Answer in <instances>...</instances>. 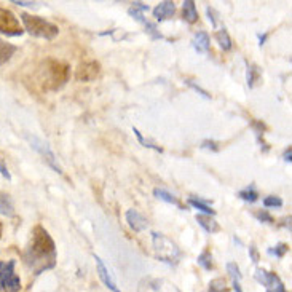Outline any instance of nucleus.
I'll list each match as a JSON object with an SVG mask.
<instances>
[{"label": "nucleus", "instance_id": "nucleus-6", "mask_svg": "<svg viewBox=\"0 0 292 292\" xmlns=\"http://www.w3.org/2000/svg\"><path fill=\"white\" fill-rule=\"evenodd\" d=\"M27 141L30 142V147H32L34 150H37L39 154L42 155V158H44V160L54 169V171L63 174V168H61V165L58 163V158H56V155L53 154L50 145H48L45 141H42V139L35 137V136H27Z\"/></svg>", "mask_w": 292, "mask_h": 292}, {"label": "nucleus", "instance_id": "nucleus-38", "mask_svg": "<svg viewBox=\"0 0 292 292\" xmlns=\"http://www.w3.org/2000/svg\"><path fill=\"white\" fill-rule=\"evenodd\" d=\"M0 236H2V227H0Z\"/></svg>", "mask_w": 292, "mask_h": 292}, {"label": "nucleus", "instance_id": "nucleus-4", "mask_svg": "<svg viewBox=\"0 0 292 292\" xmlns=\"http://www.w3.org/2000/svg\"><path fill=\"white\" fill-rule=\"evenodd\" d=\"M44 72V82L45 88L50 90H58L59 87L67 82V75H69V67L63 63H58V61H48Z\"/></svg>", "mask_w": 292, "mask_h": 292}, {"label": "nucleus", "instance_id": "nucleus-16", "mask_svg": "<svg viewBox=\"0 0 292 292\" xmlns=\"http://www.w3.org/2000/svg\"><path fill=\"white\" fill-rule=\"evenodd\" d=\"M182 8H184V20L187 22L193 24L198 21V11H197V7H195L193 0H185V2L182 3Z\"/></svg>", "mask_w": 292, "mask_h": 292}, {"label": "nucleus", "instance_id": "nucleus-19", "mask_svg": "<svg viewBox=\"0 0 292 292\" xmlns=\"http://www.w3.org/2000/svg\"><path fill=\"white\" fill-rule=\"evenodd\" d=\"M216 40H217L219 46H221L224 51H230V50H232V46H233L232 39H230V35H228L227 30H225V27L216 32Z\"/></svg>", "mask_w": 292, "mask_h": 292}, {"label": "nucleus", "instance_id": "nucleus-31", "mask_svg": "<svg viewBox=\"0 0 292 292\" xmlns=\"http://www.w3.org/2000/svg\"><path fill=\"white\" fill-rule=\"evenodd\" d=\"M206 13H208L209 22H211V24H212V26H214V27H217V18H216V11H214V8L208 7V8H206Z\"/></svg>", "mask_w": 292, "mask_h": 292}, {"label": "nucleus", "instance_id": "nucleus-27", "mask_svg": "<svg viewBox=\"0 0 292 292\" xmlns=\"http://www.w3.org/2000/svg\"><path fill=\"white\" fill-rule=\"evenodd\" d=\"M289 251V246L284 245V243H279L278 246H275V249H269V254L270 255H275V257H284V254Z\"/></svg>", "mask_w": 292, "mask_h": 292}, {"label": "nucleus", "instance_id": "nucleus-36", "mask_svg": "<svg viewBox=\"0 0 292 292\" xmlns=\"http://www.w3.org/2000/svg\"><path fill=\"white\" fill-rule=\"evenodd\" d=\"M13 3L21 5V7H32V5H35L34 2H22V0H13Z\"/></svg>", "mask_w": 292, "mask_h": 292}, {"label": "nucleus", "instance_id": "nucleus-14", "mask_svg": "<svg viewBox=\"0 0 292 292\" xmlns=\"http://www.w3.org/2000/svg\"><path fill=\"white\" fill-rule=\"evenodd\" d=\"M149 11V7L145 3H141V2H135L130 7V10H128V13H130L133 18H135L136 21L139 22H144V24H147V21H145V13Z\"/></svg>", "mask_w": 292, "mask_h": 292}, {"label": "nucleus", "instance_id": "nucleus-18", "mask_svg": "<svg viewBox=\"0 0 292 292\" xmlns=\"http://www.w3.org/2000/svg\"><path fill=\"white\" fill-rule=\"evenodd\" d=\"M16 53V46L0 39V66H3Z\"/></svg>", "mask_w": 292, "mask_h": 292}, {"label": "nucleus", "instance_id": "nucleus-22", "mask_svg": "<svg viewBox=\"0 0 292 292\" xmlns=\"http://www.w3.org/2000/svg\"><path fill=\"white\" fill-rule=\"evenodd\" d=\"M247 87L249 88H252L255 83L259 82V78H260V69L257 67V66H254V64H249L247 66Z\"/></svg>", "mask_w": 292, "mask_h": 292}, {"label": "nucleus", "instance_id": "nucleus-2", "mask_svg": "<svg viewBox=\"0 0 292 292\" xmlns=\"http://www.w3.org/2000/svg\"><path fill=\"white\" fill-rule=\"evenodd\" d=\"M21 20H22V24H24V27H26V30L30 35H34V37L51 40L59 34V27L56 24L46 21L40 16H32V15L22 13Z\"/></svg>", "mask_w": 292, "mask_h": 292}, {"label": "nucleus", "instance_id": "nucleus-20", "mask_svg": "<svg viewBox=\"0 0 292 292\" xmlns=\"http://www.w3.org/2000/svg\"><path fill=\"white\" fill-rule=\"evenodd\" d=\"M188 204L193 206L195 209H200V211H203L206 216H214L216 214V211L211 208V206L203 202V200H200V198H188Z\"/></svg>", "mask_w": 292, "mask_h": 292}, {"label": "nucleus", "instance_id": "nucleus-25", "mask_svg": "<svg viewBox=\"0 0 292 292\" xmlns=\"http://www.w3.org/2000/svg\"><path fill=\"white\" fill-rule=\"evenodd\" d=\"M208 292H228L227 291V283L224 278H216L209 283V291Z\"/></svg>", "mask_w": 292, "mask_h": 292}, {"label": "nucleus", "instance_id": "nucleus-26", "mask_svg": "<svg viewBox=\"0 0 292 292\" xmlns=\"http://www.w3.org/2000/svg\"><path fill=\"white\" fill-rule=\"evenodd\" d=\"M227 271L230 278H232L233 283H240L241 281V273H240V267L236 265L235 262H228L227 264Z\"/></svg>", "mask_w": 292, "mask_h": 292}, {"label": "nucleus", "instance_id": "nucleus-29", "mask_svg": "<svg viewBox=\"0 0 292 292\" xmlns=\"http://www.w3.org/2000/svg\"><path fill=\"white\" fill-rule=\"evenodd\" d=\"M133 131H135V135H136V137H137V141L141 142L144 147H149V149H154V150H157V152H161V149L160 147H157V145H154V144H150L149 141H145V139L142 137V135L139 133V130H136V128H133Z\"/></svg>", "mask_w": 292, "mask_h": 292}, {"label": "nucleus", "instance_id": "nucleus-5", "mask_svg": "<svg viewBox=\"0 0 292 292\" xmlns=\"http://www.w3.org/2000/svg\"><path fill=\"white\" fill-rule=\"evenodd\" d=\"M0 291L3 292L21 291V279L15 273V260L0 262Z\"/></svg>", "mask_w": 292, "mask_h": 292}, {"label": "nucleus", "instance_id": "nucleus-11", "mask_svg": "<svg viewBox=\"0 0 292 292\" xmlns=\"http://www.w3.org/2000/svg\"><path fill=\"white\" fill-rule=\"evenodd\" d=\"M126 222L135 232H142V230L147 228V219H145L142 214H139L136 209L126 211Z\"/></svg>", "mask_w": 292, "mask_h": 292}, {"label": "nucleus", "instance_id": "nucleus-10", "mask_svg": "<svg viewBox=\"0 0 292 292\" xmlns=\"http://www.w3.org/2000/svg\"><path fill=\"white\" fill-rule=\"evenodd\" d=\"M94 260H96L97 275H99L101 281L106 284V288H109L112 292H120V289L117 288V283L113 281L112 275H111V273H109L107 267H106V265H104V262H102V260H101V257H97V255H94Z\"/></svg>", "mask_w": 292, "mask_h": 292}, {"label": "nucleus", "instance_id": "nucleus-17", "mask_svg": "<svg viewBox=\"0 0 292 292\" xmlns=\"http://www.w3.org/2000/svg\"><path fill=\"white\" fill-rule=\"evenodd\" d=\"M0 214L7 216V217H13L15 216V206L13 202L8 195L0 193Z\"/></svg>", "mask_w": 292, "mask_h": 292}, {"label": "nucleus", "instance_id": "nucleus-1", "mask_svg": "<svg viewBox=\"0 0 292 292\" xmlns=\"http://www.w3.org/2000/svg\"><path fill=\"white\" fill-rule=\"evenodd\" d=\"M24 264L35 275H40L56 265V246L50 233L42 225H37L32 230V240L24 252Z\"/></svg>", "mask_w": 292, "mask_h": 292}, {"label": "nucleus", "instance_id": "nucleus-34", "mask_svg": "<svg viewBox=\"0 0 292 292\" xmlns=\"http://www.w3.org/2000/svg\"><path fill=\"white\" fill-rule=\"evenodd\" d=\"M249 254H251L252 262L257 264L259 262V252H257V249H255V246H249Z\"/></svg>", "mask_w": 292, "mask_h": 292}, {"label": "nucleus", "instance_id": "nucleus-8", "mask_svg": "<svg viewBox=\"0 0 292 292\" xmlns=\"http://www.w3.org/2000/svg\"><path fill=\"white\" fill-rule=\"evenodd\" d=\"M255 279L267 288V291H273V292H288V289L284 288V284L281 283L275 273H270L264 269H257L255 270Z\"/></svg>", "mask_w": 292, "mask_h": 292}, {"label": "nucleus", "instance_id": "nucleus-33", "mask_svg": "<svg viewBox=\"0 0 292 292\" xmlns=\"http://www.w3.org/2000/svg\"><path fill=\"white\" fill-rule=\"evenodd\" d=\"M0 174H2L3 178H7L8 180L11 179V176H10V173H8V169H7V165L3 163V160H0Z\"/></svg>", "mask_w": 292, "mask_h": 292}, {"label": "nucleus", "instance_id": "nucleus-23", "mask_svg": "<svg viewBox=\"0 0 292 292\" xmlns=\"http://www.w3.org/2000/svg\"><path fill=\"white\" fill-rule=\"evenodd\" d=\"M238 197L241 200H245V202H247V203H254V202H257L259 193H257V190H255L254 185H249L247 188H245V190H241L238 193Z\"/></svg>", "mask_w": 292, "mask_h": 292}, {"label": "nucleus", "instance_id": "nucleus-28", "mask_svg": "<svg viewBox=\"0 0 292 292\" xmlns=\"http://www.w3.org/2000/svg\"><path fill=\"white\" fill-rule=\"evenodd\" d=\"M264 206L265 208H281L283 200L279 197H267L264 198Z\"/></svg>", "mask_w": 292, "mask_h": 292}, {"label": "nucleus", "instance_id": "nucleus-32", "mask_svg": "<svg viewBox=\"0 0 292 292\" xmlns=\"http://www.w3.org/2000/svg\"><path fill=\"white\" fill-rule=\"evenodd\" d=\"M187 85H190V87H192V88H193L195 91H198V93H200V94H202L203 97H206V99H209V97H211V96L208 94V91H204L203 88H200V87H198V85H195L193 82H190V80H187Z\"/></svg>", "mask_w": 292, "mask_h": 292}, {"label": "nucleus", "instance_id": "nucleus-24", "mask_svg": "<svg viewBox=\"0 0 292 292\" xmlns=\"http://www.w3.org/2000/svg\"><path fill=\"white\" fill-rule=\"evenodd\" d=\"M197 262L200 267H203L204 270H211L212 269V255L209 251H203L202 254L198 255Z\"/></svg>", "mask_w": 292, "mask_h": 292}, {"label": "nucleus", "instance_id": "nucleus-37", "mask_svg": "<svg viewBox=\"0 0 292 292\" xmlns=\"http://www.w3.org/2000/svg\"><path fill=\"white\" fill-rule=\"evenodd\" d=\"M283 157H284V160H286V161L291 163V160H292V158H291V157H292V149H291V147H288V150H284V155H283Z\"/></svg>", "mask_w": 292, "mask_h": 292}, {"label": "nucleus", "instance_id": "nucleus-9", "mask_svg": "<svg viewBox=\"0 0 292 292\" xmlns=\"http://www.w3.org/2000/svg\"><path fill=\"white\" fill-rule=\"evenodd\" d=\"M101 72V64L96 61H88L78 66V69L75 72V78L78 82H93L94 78L99 75Z\"/></svg>", "mask_w": 292, "mask_h": 292}, {"label": "nucleus", "instance_id": "nucleus-3", "mask_svg": "<svg viewBox=\"0 0 292 292\" xmlns=\"http://www.w3.org/2000/svg\"><path fill=\"white\" fill-rule=\"evenodd\" d=\"M152 240H154V251H155L157 259H160L168 264L178 262L180 257V251L171 240L166 238L163 233H157V232L152 233Z\"/></svg>", "mask_w": 292, "mask_h": 292}, {"label": "nucleus", "instance_id": "nucleus-15", "mask_svg": "<svg viewBox=\"0 0 292 292\" xmlns=\"http://www.w3.org/2000/svg\"><path fill=\"white\" fill-rule=\"evenodd\" d=\"M197 222L202 225L208 233H216L219 232V224L214 221L212 216H206V214H198L197 216Z\"/></svg>", "mask_w": 292, "mask_h": 292}, {"label": "nucleus", "instance_id": "nucleus-13", "mask_svg": "<svg viewBox=\"0 0 292 292\" xmlns=\"http://www.w3.org/2000/svg\"><path fill=\"white\" fill-rule=\"evenodd\" d=\"M193 48L197 50L198 53H208L209 50V35L203 32V30H200V32L195 34V37H193Z\"/></svg>", "mask_w": 292, "mask_h": 292}, {"label": "nucleus", "instance_id": "nucleus-12", "mask_svg": "<svg viewBox=\"0 0 292 292\" xmlns=\"http://www.w3.org/2000/svg\"><path fill=\"white\" fill-rule=\"evenodd\" d=\"M176 11V7H174V2H160L154 8V16L157 18L158 21H163V20H168V18H171Z\"/></svg>", "mask_w": 292, "mask_h": 292}, {"label": "nucleus", "instance_id": "nucleus-21", "mask_svg": "<svg viewBox=\"0 0 292 292\" xmlns=\"http://www.w3.org/2000/svg\"><path fill=\"white\" fill-rule=\"evenodd\" d=\"M154 195L158 198V200H163V202H166V203H171V204H176V206H179V208H182L180 203H179V200L174 197V195L171 193H168L166 190H163V188H155L154 190Z\"/></svg>", "mask_w": 292, "mask_h": 292}, {"label": "nucleus", "instance_id": "nucleus-35", "mask_svg": "<svg viewBox=\"0 0 292 292\" xmlns=\"http://www.w3.org/2000/svg\"><path fill=\"white\" fill-rule=\"evenodd\" d=\"M202 147H203V149H211V150H214V152H217V150H219L217 144H216L214 141H204Z\"/></svg>", "mask_w": 292, "mask_h": 292}, {"label": "nucleus", "instance_id": "nucleus-30", "mask_svg": "<svg viewBox=\"0 0 292 292\" xmlns=\"http://www.w3.org/2000/svg\"><path fill=\"white\" fill-rule=\"evenodd\" d=\"M255 217H257V221H260V222H267V224H273V217L267 212L265 209H262V211H259V212H255L254 214Z\"/></svg>", "mask_w": 292, "mask_h": 292}, {"label": "nucleus", "instance_id": "nucleus-7", "mask_svg": "<svg viewBox=\"0 0 292 292\" xmlns=\"http://www.w3.org/2000/svg\"><path fill=\"white\" fill-rule=\"evenodd\" d=\"M0 32L5 35H11V37H16V35H21L24 32L16 16L7 8H0Z\"/></svg>", "mask_w": 292, "mask_h": 292}]
</instances>
